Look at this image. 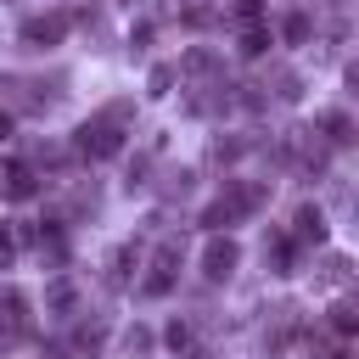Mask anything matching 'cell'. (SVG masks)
<instances>
[{
    "instance_id": "obj_6",
    "label": "cell",
    "mask_w": 359,
    "mask_h": 359,
    "mask_svg": "<svg viewBox=\"0 0 359 359\" xmlns=\"http://www.w3.org/2000/svg\"><path fill=\"white\" fill-rule=\"evenodd\" d=\"M320 129H325V140H331V146H348V140H353L348 112H325V118H320Z\"/></svg>"
},
{
    "instance_id": "obj_1",
    "label": "cell",
    "mask_w": 359,
    "mask_h": 359,
    "mask_svg": "<svg viewBox=\"0 0 359 359\" xmlns=\"http://www.w3.org/2000/svg\"><path fill=\"white\" fill-rule=\"evenodd\" d=\"M236 264H241V247H236L230 236H213V241L202 247V275H208V280H230Z\"/></svg>"
},
{
    "instance_id": "obj_8",
    "label": "cell",
    "mask_w": 359,
    "mask_h": 359,
    "mask_svg": "<svg viewBox=\"0 0 359 359\" xmlns=\"http://www.w3.org/2000/svg\"><path fill=\"white\" fill-rule=\"evenodd\" d=\"M45 297H50V309H73V286H67V280H56Z\"/></svg>"
},
{
    "instance_id": "obj_15",
    "label": "cell",
    "mask_w": 359,
    "mask_h": 359,
    "mask_svg": "<svg viewBox=\"0 0 359 359\" xmlns=\"http://www.w3.org/2000/svg\"><path fill=\"white\" fill-rule=\"evenodd\" d=\"M331 359H353V353H348V348H337V353H331Z\"/></svg>"
},
{
    "instance_id": "obj_3",
    "label": "cell",
    "mask_w": 359,
    "mask_h": 359,
    "mask_svg": "<svg viewBox=\"0 0 359 359\" xmlns=\"http://www.w3.org/2000/svg\"><path fill=\"white\" fill-rule=\"evenodd\" d=\"M62 34H67V17H34V22H22V39H28V50H50Z\"/></svg>"
},
{
    "instance_id": "obj_11",
    "label": "cell",
    "mask_w": 359,
    "mask_h": 359,
    "mask_svg": "<svg viewBox=\"0 0 359 359\" xmlns=\"http://www.w3.org/2000/svg\"><path fill=\"white\" fill-rule=\"evenodd\" d=\"M168 84H174V73H168V67H157V73H151V95H168Z\"/></svg>"
},
{
    "instance_id": "obj_7",
    "label": "cell",
    "mask_w": 359,
    "mask_h": 359,
    "mask_svg": "<svg viewBox=\"0 0 359 359\" xmlns=\"http://www.w3.org/2000/svg\"><path fill=\"white\" fill-rule=\"evenodd\" d=\"M353 325H359L353 303H337V309H331V331H337V337H353Z\"/></svg>"
},
{
    "instance_id": "obj_14",
    "label": "cell",
    "mask_w": 359,
    "mask_h": 359,
    "mask_svg": "<svg viewBox=\"0 0 359 359\" xmlns=\"http://www.w3.org/2000/svg\"><path fill=\"white\" fill-rule=\"evenodd\" d=\"M0 140H11V112H0Z\"/></svg>"
},
{
    "instance_id": "obj_5",
    "label": "cell",
    "mask_w": 359,
    "mask_h": 359,
    "mask_svg": "<svg viewBox=\"0 0 359 359\" xmlns=\"http://www.w3.org/2000/svg\"><path fill=\"white\" fill-rule=\"evenodd\" d=\"M292 241H297V247H303V241H325V213H320V208H297Z\"/></svg>"
},
{
    "instance_id": "obj_4",
    "label": "cell",
    "mask_w": 359,
    "mask_h": 359,
    "mask_svg": "<svg viewBox=\"0 0 359 359\" xmlns=\"http://www.w3.org/2000/svg\"><path fill=\"white\" fill-rule=\"evenodd\" d=\"M34 191H39L34 168H22V163H17V168H6V180H0V196H11V202H28Z\"/></svg>"
},
{
    "instance_id": "obj_10",
    "label": "cell",
    "mask_w": 359,
    "mask_h": 359,
    "mask_svg": "<svg viewBox=\"0 0 359 359\" xmlns=\"http://www.w3.org/2000/svg\"><path fill=\"white\" fill-rule=\"evenodd\" d=\"M286 39H292V45L309 39V17H292V22H286Z\"/></svg>"
},
{
    "instance_id": "obj_2",
    "label": "cell",
    "mask_w": 359,
    "mask_h": 359,
    "mask_svg": "<svg viewBox=\"0 0 359 359\" xmlns=\"http://www.w3.org/2000/svg\"><path fill=\"white\" fill-rule=\"evenodd\" d=\"M118 146H123V135L107 118H95V123L79 129V151H90V157H118Z\"/></svg>"
},
{
    "instance_id": "obj_13",
    "label": "cell",
    "mask_w": 359,
    "mask_h": 359,
    "mask_svg": "<svg viewBox=\"0 0 359 359\" xmlns=\"http://www.w3.org/2000/svg\"><path fill=\"white\" fill-rule=\"evenodd\" d=\"M185 342H191V331H185V325L174 320V325H168V348H185Z\"/></svg>"
},
{
    "instance_id": "obj_12",
    "label": "cell",
    "mask_w": 359,
    "mask_h": 359,
    "mask_svg": "<svg viewBox=\"0 0 359 359\" xmlns=\"http://www.w3.org/2000/svg\"><path fill=\"white\" fill-rule=\"evenodd\" d=\"M11 252H17V241H11V230H6V224H0V269H6V264H11Z\"/></svg>"
},
{
    "instance_id": "obj_9",
    "label": "cell",
    "mask_w": 359,
    "mask_h": 359,
    "mask_svg": "<svg viewBox=\"0 0 359 359\" xmlns=\"http://www.w3.org/2000/svg\"><path fill=\"white\" fill-rule=\"evenodd\" d=\"M264 45H269V34H264V28H252V34L241 39V50H247V56H264Z\"/></svg>"
}]
</instances>
